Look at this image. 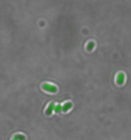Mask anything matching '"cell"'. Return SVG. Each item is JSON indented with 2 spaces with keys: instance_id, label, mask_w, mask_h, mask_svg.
I'll return each instance as SVG.
<instances>
[{
  "instance_id": "cell-1",
  "label": "cell",
  "mask_w": 131,
  "mask_h": 140,
  "mask_svg": "<svg viewBox=\"0 0 131 140\" xmlns=\"http://www.w3.org/2000/svg\"><path fill=\"white\" fill-rule=\"evenodd\" d=\"M42 87L44 90L50 92H55L57 90V88L55 86L48 83L43 84Z\"/></svg>"
},
{
  "instance_id": "cell-2",
  "label": "cell",
  "mask_w": 131,
  "mask_h": 140,
  "mask_svg": "<svg viewBox=\"0 0 131 140\" xmlns=\"http://www.w3.org/2000/svg\"><path fill=\"white\" fill-rule=\"evenodd\" d=\"M55 106V105L54 103H51L49 104V105L48 106V107L46 111V115H51L53 111L54 110Z\"/></svg>"
},
{
  "instance_id": "cell-3",
  "label": "cell",
  "mask_w": 131,
  "mask_h": 140,
  "mask_svg": "<svg viewBox=\"0 0 131 140\" xmlns=\"http://www.w3.org/2000/svg\"><path fill=\"white\" fill-rule=\"evenodd\" d=\"M124 79H125V76L123 74L120 73H119L117 76L116 81L118 84H123L124 82Z\"/></svg>"
},
{
  "instance_id": "cell-4",
  "label": "cell",
  "mask_w": 131,
  "mask_h": 140,
  "mask_svg": "<svg viewBox=\"0 0 131 140\" xmlns=\"http://www.w3.org/2000/svg\"><path fill=\"white\" fill-rule=\"evenodd\" d=\"M72 106V103L71 102L66 103L62 106V110L64 112H66L71 108Z\"/></svg>"
},
{
  "instance_id": "cell-5",
  "label": "cell",
  "mask_w": 131,
  "mask_h": 140,
  "mask_svg": "<svg viewBox=\"0 0 131 140\" xmlns=\"http://www.w3.org/2000/svg\"><path fill=\"white\" fill-rule=\"evenodd\" d=\"M62 110V106L60 105H57L55 106L54 108V111L56 113L59 112L61 111Z\"/></svg>"
},
{
  "instance_id": "cell-6",
  "label": "cell",
  "mask_w": 131,
  "mask_h": 140,
  "mask_svg": "<svg viewBox=\"0 0 131 140\" xmlns=\"http://www.w3.org/2000/svg\"><path fill=\"white\" fill-rule=\"evenodd\" d=\"M94 45V44L93 43H92V42L89 43L87 45V49L89 50H91L93 48Z\"/></svg>"
}]
</instances>
